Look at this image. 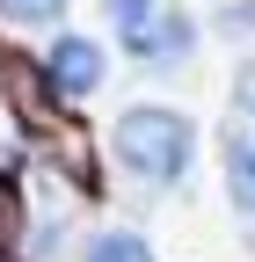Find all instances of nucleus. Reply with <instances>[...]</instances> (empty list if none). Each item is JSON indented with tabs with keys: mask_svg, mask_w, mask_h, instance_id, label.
I'll return each instance as SVG.
<instances>
[{
	"mask_svg": "<svg viewBox=\"0 0 255 262\" xmlns=\"http://www.w3.org/2000/svg\"><path fill=\"white\" fill-rule=\"evenodd\" d=\"M110 139H117V160L139 168L146 182H175V175L189 168V153H197V146H189L197 131H189L175 110H124Z\"/></svg>",
	"mask_w": 255,
	"mask_h": 262,
	"instance_id": "nucleus-1",
	"label": "nucleus"
},
{
	"mask_svg": "<svg viewBox=\"0 0 255 262\" xmlns=\"http://www.w3.org/2000/svg\"><path fill=\"white\" fill-rule=\"evenodd\" d=\"M110 22H117V44L132 51L139 66H175L189 58V15L175 0H110Z\"/></svg>",
	"mask_w": 255,
	"mask_h": 262,
	"instance_id": "nucleus-2",
	"label": "nucleus"
},
{
	"mask_svg": "<svg viewBox=\"0 0 255 262\" xmlns=\"http://www.w3.org/2000/svg\"><path fill=\"white\" fill-rule=\"evenodd\" d=\"M44 73H51V88H66V95H95V88H102V44H88V37H58Z\"/></svg>",
	"mask_w": 255,
	"mask_h": 262,
	"instance_id": "nucleus-3",
	"label": "nucleus"
},
{
	"mask_svg": "<svg viewBox=\"0 0 255 262\" xmlns=\"http://www.w3.org/2000/svg\"><path fill=\"white\" fill-rule=\"evenodd\" d=\"M226 189H233V204L255 219V131H233L226 139Z\"/></svg>",
	"mask_w": 255,
	"mask_h": 262,
	"instance_id": "nucleus-4",
	"label": "nucleus"
},
{
	"mask_svg": "<svg viewBox=\"0 0 255 262\" xmlns=\"http://www.w3.org/2000/svg\"><path fill=\"white\" fill-rule=\"evenodd\" d=\"M88 262H153V248L139 233H102V241L88 248Z\"/></svg>",
	"mask_w": 255,
	"mask_h": 262,
	"instance_id": "nucleus-5",
	"label": "nucleus"
},
{
	"mask_svg": "<svg viewBox=\"0 0 255 262\" xmlns=\"http://www.w3.org/2000/svg\"><path fill=\"white\" fill-rule=\"evenodd\" d=\"M66 15V0H0V22H22V29H44Z\"/></svg>",
	"mask_w": 255,
	"mask_h": 262,
	"instance_id": "nucleus-6",
	"label": "nucleus"
},
{
	"mask_svg": "<svg viewBox=\"0 0 255 262\" xmlns=\"http://www.w3.org/2000/svg\"><path fill=\"white\" fill-rule=\"evenodd\" d=\"M15 219H22V204H15V189H8V182H0V248H8V241H15Z\"/></svg>",
	"mask_w": 255,
	"mask_h": 262,
	"instance_id": "nucleus-7",
	"label": "nucleus"
},
{
	"mask_svg": "<svg viewBox=\"0 0 255 262\" xmlns=\"http://www.w3.org/2000/svg\"><path fill=\"white\" fill-rule=\"evenodd\" d=\"M241 110H248V124H255V66L241 73Z\"/></svg>",
	"mask_w": 255,
	"mask_h": 262,
	"instance_id": "nucleus-8",
	"label": "nucleus"
}]
</instances>
